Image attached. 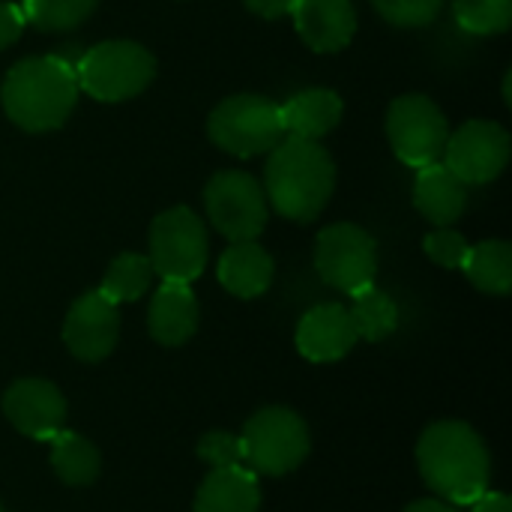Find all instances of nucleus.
<instances>
[{
    "label": "nucleus",
    "mask_w": 512,
    "mask_h": 512,
    "mask_svg": "<svg viewBox=\"0 0 512 512\" xmlns=\"http://www.w3.org/2000/svg\"><path fill=\"white\" fill-rule=\"evenodd\" d=\"M24 24H27V21H24L21 6L0 0V51L9 48L12 42H18V36L24 33Z\"/></svg>",
    "instance_id": "c756f323"
},
{
    "label": "nucleus",
    "mask_w": 512,
    "mask_h": 512,
    "mask_svg": "<svg viewBox=\"0 0 512 512\" xmlns=\"http://www.w3.org/2000/svg\"><path fill=\"white\" fill-rule=\"evenodd\" d=\"M99 0H21L24 21L33 24L36 30L57 33V30H72L84 24Z\"/></svg>",
    "instance_id": "393cba45"
},
{
    "label": "nucleus",
    "mask_w": 512,
    "mask_h": 512,
    "mask_svg": "<svg viewBox=\"0 0 512 512\" xmlns=\"http://www.w3.org/2000/svg\"><path fill=\"white\" fill-rule=\"evenodd\" d=\"M405 512H459L453 504L441 501V498H423V501H414Z\"/></svg>",
    "instance_id": "473e14b6"
},
{
    "label": "nucleus",
    "mask_w": 512,
    "mask_h": 512,
    "mask_svg": "<svg viewBox=\"0 0 512 512\" xmlns=\"http://www.w3.org/2000/svg\"><path fill=\"white\" fill-rule=\"evenodd\" d=\"M150 264L162 282H195L207 264V228L186 207H168L150 225Z\"/></svg>",
    "instance_id": "0eeeda50"
},
{
    "label": "nucleus",
    "mask_w": 512,
    "mask_h": 512,
    "mask_svg": "<svg viewBox=\"0 0 512 512\" xmlns=\"http://www.w3.org/2000/svg\"><path fill=\"white\" fill-rule=\"evenodd\" d=\"M357 333L342 303H321L297 324V351L309 363H336L351 354Z\"/></svg>",
    "instance_id": "4468645a"
},
{
    "label": "nucleus",
    "mask_w": 512,
    "mask_h": 512,
    "mask_svg": "<svg viewBox=\"0 0 512 512\" xmlns=\"http://www.w3.org/2000/svg\"><path fill=\"white\" fill-rule=\"evenodd\" d=\"M417 465L426 486L453 507H471L489 492V450L468 423H432L417 444Z\"/></svg>",
    "instance_id": "f257e3e1"
},
{
    "label": "nucleus",
    "mask_w": 512,
    "mask_h": 512,
    "mask_svg": "<svg viewBox=\"0 0 512 512\" xmlns=\"http://www.w3.org/2000/svg\"><path fill=\"white\" fill-rule=\"evenodd\" d=\"M471 512H512V504L504 492H483L471 504Z\"/></svg>",
    "instance_id": "2f4dec72"
},
{
    "label": "nucleus",
    "mask_w": 512,
    "mask_h": 512,
    "mask_svg": "<svg viewBox=\"0 0 512 512\" xmlns=\"http://www.w3.org/2000/svg\"><path fill=\"white\" fill-rule=\"evenodd\" d=\"M261 486L258 474L246 465L210 468L195 495V512H258Z\"/></svg>",
    "instance_id": "aec40b11"
},
{
    "label": "nucleus",
    "mask_w": 512,
    "mask_h": 512,
    "mask_svg": "<svg viewBox=\"0 0 512 512\" xmlns=\"http://www.w3.org/2000/svg\"><path fill=\"white\" fill-rule=\"evenodd\" d=\"M204 207L213 228L231 243L258 240L270 216L264 186L246 171L213 174L204 186Z\"/></svg>",
    "instance_id": "6e6552de"
},
{
    "label": "nucleus",
    "mask_w": 512,
    "mask_h": 512,
    "mask_svg": "<svg viewBox=\"0 0 512 512\" xmlns=\"http://www.w3.org/2000/svg\"><path fill=\"white\" fill-rule=\"evenodd\" d=\"M510 81H512V75L507 72V78H504V102L507 105H512V96H510Z\"/></svg>",
    "instance_id": "72a5a7b5"
},
{
    "label": "nucleus",
    "mask_w": 512,
    "mask_h": 512,
    "mask_svg": "<svg viewBox=\"0 0 512 512\" xmlns=\"http://www.w3.org/2000/svg\"><path fill=\"white\" fill-rule=\"evenodd\" d=\"M150 282H153V264H150V258L147 255H138V252H123L105 270V279L99 285V294L108 297L114 306L135 303L138 297L147 294Z\"/></svg>",
    "instance_id": "b1692460"
},
{
    "label": "nucleus",
    "mask_w": 512,
    "mask_h": 512,
    "mask_svg": "<svg viewBox=\"0 0 512 512\" xmlns=\"http://www.w3.org/2000/svg\"><path fill=\"white\" fill-rule=\"evenodd\" d=\"M207 135L219 150L237 159H252L270 153L285 138V126L276 102L258 93H237L210 111Z\"/></svg>",
    "instance_id": "39448f33"
},
{
    "label": "nucleus",
    "mask_w": 512,
    "mask_h": 512,
    "mask_svg": "<svg viewBox=\"0 0 512 512\" xmlns=\"http://www.w3.org/2000/svg\"><path fill=\"white\" fill-rule=\"evenodd\" d=\"M315 270L330 288L351 297L375 285L378 243L360 225L351 222L327 225L315 240Z\"/></svg>",
    "instance_id": "1a4fd4ad"
},
{
    "label": "nucleus",
    "mask_w": 512,
    "mask_h": 512,
    "mask_svg": "<svg viewBox=\"0 0 512 512\" xmlns=\"http://www.w3.org/2000/svg\"><path fill=\"white\" fill-rule=\"evenodd\" d=\"M243 465L264 477H282L297 471L312 447L309 429L300 414L291 408H264L258 411L243 435Z\"/></svg>",
    "instance_id": "423d86ee"
},
{
    "label": "nucleus",
    "mask_w": 512,
    "mask_h": 512,
    "mask_svg": "<svg viewBox=\"0 0 512 512\" xmlns=\"http://www.w3.org/2000/svg\"><path fill=\"white\" fill-rule=\"evenodd\" d=\"M0 512H3V507H0Z\"/></svg>",
    "instance_id": "f704fd0d"
},
{
    "label": "nucleus",
    "mask_w": 512,
    "mask_h": 512,
    "mask_svg": "<svg viewBox=\"0 0 512 512\" xmlns=\"http://www.w3.org/2000/svg\"><path fill=\"white\" fill-rule=\"evenodd\" d=\"M291 18L300 39L318 54L348 48L357 33V12L351 0H297Z\"/></svg>",
    "instance_id": "2eb2a0df"
},
{
    "label": "nucleus",
    "mask_w": 512,
    "mask_h": 512,
    "mask_svg": "<svg viewBox=\"0 0 512 512\" xmlns=\"http://www.w3.org/2000/svg\"><path fill=\"white\" fill-rule=\"evenodd\" d=\"M249 12H255L258 18H267V21H276V18H285L291 15L294 3L297 0H243Z\"/></svg>",
    "instance_id": "7c9ffc66"
},
{
    "label": "nucleus",
    "mask_w": 512,
    "mask_h": 512,
    "mask_svg": "<svg viewBox=\"0 0 512 512\" xmlns=\"http://www.w3.org/2000/svg\"><path fill=\"white\" fill-rule=\"evenodd\" d=\"M117 336H120V312L99 291H87L69 306L63 321V342L72 357L84 363H99L114 351Z\"/></svg>",
    "instance_id": "f8f14e48"
},
{
    "label": "nucleus",
    "mask_w": 512,
    "mask_h": 512,
    "mask_svg": "<svg viewBox=\"0 0 512 512\" xmlns=\"http://www.w3.org/2000/svg\"><path fill=\"white\" fill-rule=\"evenodd\" d=\"M150 336L165 345L177 348L189 342L198 330V300L189 288V282H162L150 300L147 312Z\"/></svg>",
    "instance_id": "dca6fc26"
},
{
    "label": "nucleus",
    "mask_w": 512,
    "mask_h": 512,
    "mask_svg": "<svg viewBox=\"0 0 512 512\" xmlns=\"http://www.w3.org/2000/svg\"><path fill=\"white\" fill-rule=\"evenodd\" d=\"M510 132L492 120H468L450 132L444 147V165L465 183L483 186L501 177L510 162Z\"/></svg>",
    "instance_id": "9b49d317"
},
{
    "label": "nucleus",
    "mask_w": 512,
    "mask_h": 512,
    "mask_svg": "<svg viewBox=\"0 0 512 512\" xmlns=\"http://www.w3.org/2000/svg\"><path fill=\"white\" fill-rule=\"evenodd\" d=\"M273 258L255 240L231 243L219 258V282L228 294L240 300H255L273 285Z\"/></svg>",
    "instance_id": "6ab92c4d"
},
{
    "label": "nucleus",
    "mask_w": 512,
    "mask_h": 512,
    "mask_svg": "<svg viewBox=\"0 0 512 512\" xmlns=\"http://www.w3.org/2000/svg\"><path fill=\"white\" fill-rule=\"evenodd\" d=\"M378 15L393 27H426L438 18L444 0H372Z\"/></svg>",
    "instance_id": "bb28decb"
},
{
    "label": "nucleus",
    "mask_w": 512,
    "mask_h": 512,
    "mask_svg": "<svg viewBox=\"0 0 512 512\" xmlns=\"http://www.w3.org/2000/svg\"><path fill=\"white\" fill-rule=\"evenodd\" d=\"M198 456L210 468L243 465V441H240V435H231V432H207L198 441Z\"/></svg>",
    "instance_id": "c85d7f7f"
},
{
    "label": "nucleus",
    "mask_w": 512,
    "mask_h": 512,
    "mask_svg": "<svg viewBox=\"0 0 512 512\" xmlns=\"http://www.w3.org/2000/svg\"><path fill=\"white\" fill-rule=\"evenodd\" d=\"M0 102L6 117L24 132L60 129L78 102L75 69L57 54L24 57L6 72Z\"/></svg>",
    "instance_id": "f03ea898"
},
{
    "label": "nucleus",
    "mask_w": 512,
    "mask_h": 512,
    "mask_svg": "<svg viewBox=\"0 0 512 512\" xmlns=\"http://www.w3.org/2000/svg\"><path fill=\"white\" fill-rule=\"evenodd\" d=\"M342 96L330 87H306L288 96L285 105H279L285 135L303 138V141H321L330 135L342 120Z\"/></svg>",
    "instance_id": "a211bd4d"
},
{
    "label": "nucleus",
    "mask_w": 512,
    "mask_h": 512,
    "mask_svg": "<svg viewBox=\"0 0 512 512\" xmlns=\"http://www.w3.org/2000/svg\"><path fill=\"white\" fill-rule=\"evenodd\" d=\"M3 414L24 438L48 441L54 432L63 429L66 399L51 381L21 378L3 393Z\"/></svg>",
    "instance_id": "ddd939ff"
},
{
    "label": "nucleus",
    "mask_w": 512,
    "mask_h": 512,
    "mask_svg": "<svg viewBox=\"0 0 512 512\" xmlns=\"http://www.w3.org/2000/svg\"><path fill=\"white\" fill-rule=\"evenodd\" d=\"M423 249H426V255L438 267H444V270H462L471 246H468V240L459 231H453V228H435L432 234H426Z\"/></svg>",
    "instance_id": "cd10ccee"
},
{
    "label": "nucleus",
    "mask_w": 512,
    "mask_h": 512,
    "mask_svg": "<svg viewBox=\"0 0 512 512\" xmlns=\"http://www.w3.org/2000/svg\"><path fill=\"white\" fill-rule=\"evenodd\" d=\"M462 270L477 291L507 297L512 291V246L507 240H483L468 249Z\"/></svg>",
    "instance_id": "4be33fe9"
},
{
    "label": "nucleus",
    "mask_w": 512,
    "mask_h": 512,
    "mask_svg": "<svg viewBox=\"0 0 512 512\" xmlns=\"http://www.w3.org/2000/svg\"><path fill=\"white\" fill-rule=\"evenodd\" d=\"M336 189L333 156L318 141L288 138L270 150L264 165V195L291 222H312Z\"/></svg>",
    "instance_id": "7ed1b4c3"
},
{
    "label": "nucleus",
    "mask_w": 512,
    "mask_h": 512,
    "mask_svg": "<svg viewBox=\"0 0 512 512\" xmlns=\"http://www.w3.org/2000/svg\"><path fill=\"white\" fill-rule=\"evenodd\" d=\"M351 324H354V333L357 339H366V342H384L387 336L396 333L399 327V309L393 303L390 294L378 291L375 285L351 294Z\"/></svg>",
    "instance_id": "5701e85b"
},
{
    "label": "nucleus",
    "mask_w": 512,
    "mask_h": 512,
    "mask_svg": "<svg viewBox=\"0 0 512 512\" xmlns=\"http://www.w3.org/2000/svg\"><path fill=\"white\" fill-rule=\"evenodd\" d=\"M414 207L426 216L435 228H450L465 216L468 207V186L444 165L432 162L417 171L414 180Z\"/></svg>",
    "instance_id": "f3484780"
},
{
    "label": "nucleus",
    "mask_w": 512,
    "mask_h": 512,
    "mask_svg": "<svg viewBox=\"0 0 512 512\" xmlns=\"http://www.w3.org/2000/svg\"><path fill=\"white\" fill-rule=\"evenodd\" d=\"M75 81L96 102H126L141 96L156 78L153 54L129 39H108L75 60Z\"/></svg>",
    "instance_id": "20e7f679"
},
{
    "label": "nucleus",
    "mask_w": 512,
    "mask_h": 512,
    "mask_svg": "<svg viewBox=\"0 0 512 512\" xmlns=\"http://www.w3.org/2000/svg\"><path fill=\"white\" fill-rule=\"evenodd\" d=\"M447 138L450 123L429 96L405 93L387 108V141L405 165L426 168L441 162Z\"/></svg>",
    "instance_id": "9d476101"
},
{
    "label": "nucleus",
    "mask_w": 512,
    "mask_h": 512,
    "mask_svg": "<svg viewBox=\"0 0 512 512\" xmlns=\"http://www.w3.org/2000/svg\"><path fill=\"white\" fill-rule=\"evenodd\" d=\"M45 444L51 447V468L60 477V483H66V486H90L99 477L102 456L87 438L60 429Z\"/></svg>",
    "instance_id": "412c9836"
},
{
    "label": "nucleus",
    "mask_w": 512,
    "mask_h": 512,
    "mask_svg": "<svg viewBox=\"0 0 512 512\" xmlns=\"http://www.w3.org/2000/svg\"><path fill=\"white\" fill-rule=\"evenodd\" d=\"M456 21L477 36H495L510 30L512 0H453Z\"/></svg>",
    "instance_id": "a878e982"
}]
</instances>
